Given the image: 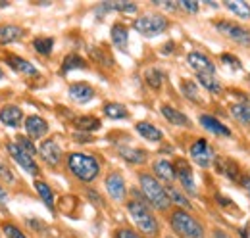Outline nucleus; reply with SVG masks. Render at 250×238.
<instances>
[{
  "label": "nucleus",
  "mask_w": 250,
  "mask_h": 238,
  "mask_svg": "<svg viewBox=\"0 0 250 238\" xmlns=\"http://www.w3.org/2000/svg\"><path fill=\"white\" fill-rule=\"evenodd\" d=\"M65 163H67L69 173L81 182H93L100 173V163L91 154L73 152V154L67 156Z\"/></svg>",
  "instance_id": "nucleus-1"
},
{
  "label": "nucleus",
  "mask_w": 250,
  "mask_h": 238,
  "mask_svg": "<svg viewBox=\"0 0 250 238\" xmlns=\"http://www.w3.org/2000/svg\"><path fill=\"white\" fill-rule=\"evenodd\" d=\"M139 184H141V190L145 194V200L154 209L166 211V209L171 206V200H169V194H167L166 186L154 175L141 173L139 175Z\"/></svg>",
  "instance_id": "nucleus-2"
},
{
  "label": "nucleus",
  "mask_w": 250,
  "mask_h": 238,
  "mask_svg": "<svg viewBox=\"0 0 250 238\" xmlns=\"http://www.w3.org/2000/svg\"><path fill=\"white\" fill-rule=\"evenodd\" d=\"M169 225L173 233L181 238H206V231L202 223L185 209H175L169 215Z\"/></svg>",
  "instance_id": "nucleus-3"
},
{
  "label": "nucleus",
  "mask_w": 250,
  "mask_h": 238,
  "mask_svg": "<svg viewBox=\"0 0 250 238\" xmlns=\"http://www.w3.org/2000/svg\"><path fill=\"white\" fill-rule=\"evenodd\" d=\"M127 211H129L133 223L139 227L141 233H145L146 237H156L158 231H160V225H158L154 213L145 204V200H129L127 202Z\"/></svg>",
  "instance_id": "nucleus-4"
},
{
  "label": "nucleus",
  "mask_w": 250,
  "mask_h": 238,
  "mask_svg": "<svg viewBox=\"0 0 250 238\" xmlns=\"http://www.w3.org/2000/svg\"><path fill=\"white\" fill-rule=\"evenodd\" d=\"M167 25H169V21L162 14H146V16H141L133 21V29L141 33L143 37H148V39L162 35L167 29Z\"/></svg>",
  "instance_id": "nucleus-5"
},
{
  "label": "nucleus",
  "mask_w": 250,
  "mask_h": 238,
  "mask_svg": "<svg viewBox=\"0 0 250 238\" xmlns=\"http://www.w3.org/2000/svg\"><path fill=\"white\" fill-rule=\"evenodd\" d=\"M6 150H8L10 158H12V159H14L25 173H29V175H33V177L39 175V165H37L35 158L29 156V154L21 148L18 142H8V144H6Z\"/></svg>",
  "instance_id": "nucleus-6"
},
{
  "label": "nucleus",
  "mask_w": 250,
  "mask_h": 238,
  "mask_svg": "<svg viewBox=\"0 0 250 238\" xmlns=\"http://www.w3.org/2000/svg\"><path fill=\"white\" fill-rule=\"evenodd\" d=\"M192 161L200 167H210L214 161H216V156H214V150L212 146L206 142V139H198L190 144V150H188Z\"/></svg>",
  "instance_id": "nucleus-7"
},
{
  "label": "nucleus",
  "mask_w": 250,
  "mask_h": 238,
  "mask_svg": "<svg viewBox=\"0 0 250 238\" xmlns=\"http://www.w3.org/2000/svg\"><path fill=\"white\" fill-rule=\"evenodd\" d=\"M173 167H175V178H179V184L183 186V190L190 196H194L196 194V182H194V173H192L190 163L183 158H177Z\"/></svg>",
  "instance_id": "nucleus-8"
},
{
  "label": "nucleus",
  "mask_w": 250,
  "mask_h": 238,
  "mask_svg": "<svg viewBox=\"0 0 250 238\" xmlns=\"http://www.w3.org/2000/svg\"><path fill=\"white\" fill-rule=\"evenodd\" d=\"M216 29L219 33H223L225 37H229L231 40L239 42V44H245V46H250V31L247 27H241L239 23L235 21H216Z\"/></svg>",
  "instance_id": "nucleus-9"
},
{
  "label": "nucleus",
  "mask_w": 250,
  "mask_h": 238,
  "mask_svg": "<svg viewBox=\"0 0 250 238\" xmlns=\"http://www.w3.org/2000/svg\"><path fill=\"white\" fill-rule=\"evenodd\" d=\"M104 186H106V192L110 194V198L114 202H125L127 186H125V178L122 177V173H118V171L108 173L104 178Z\"/></svg>",
  "instance_id": "nucleus-10"
},
{
  "label": "nucleus",
  "mask_w": 250,
  "mask_h": 238,
  "mask_svg": "<svg viewBox=\"0 0 250 238\" xmlns=\"http://www.w3.org/2000/svg\"><path fill=\"white\" fill-rule=\"evenodd\" d=\"M187 63L190 65V69H194L198 77H214L216 73V65L202 52H190L187 56Z\"/></svg>",
  "instance_id": "nucleus-11"
},
{
  "label": "nucleus",
  "mask_w": 250,
  "mask_h": 238,
  "mask_svg": "<svg viewBox=\"0 0 250 238\" xmlns=\"http://www.w3.org/2000/svg\"><path fill=\"white\" fill-rule=\"evenodd\" d=\"M39 156H41V159H42L46 165L56 167V165L62 161V148L58 146L56 140L48 139V140L41 142V146H39Z\"/></svg>",
  "instance_id": "nucleus-12"
},
{
  "label": "nucleus",
  "mask_w": 250,
  "mask_h": 238,
  "mask_svg": "<svg viewBox=\"0 0 250 238\" xmlns=\"http://www.w3.org/2000/svg\"><path fill=\"white\" fill-rule=\"evenodd\" d=\"M23 127H25L27 137L35 139V140L42 139L48 133V123L41 118V116H29V118H25V125Z\"/></svg>",
  "instance_id": "nucleus-13"
},
{
  "label": "nucleus",
  "mask_w": 250,
  "mask_h": 238,
  "mask_svg": "<svg viewBox=\"0 0 250 238\" xmlns=\"http://www.w3.org/2000/svg\"><path fill=\"white\" fill-rule=\"evenodd\" d=\"M214 165H216V169H218L221 175H225L227 178H231V180H241V167H239V163L237 161H233V159H229V158H223V156H218L216 158V161H214Z\"/></svg>",
  "instance_id": "nucleus-14"
},
{
  "label": "nucleus",
  "mask_w": 250,
  "mask_h": 238,
  "mask_svg": "<svg viewBox=\"0 0 250 238\" xmlns=\"http://www.w3.org/2000/svg\"><path fill=\"white\" fill-rule=\"evenodd\" d=\"M67 94H69V98L73 102L87 104V102H91L94 98V89L91 85H87V83H73V85H69Z\"/></svg>",
  "instance_id": "nucleus-15"
},
{
  "label": "nucleus",
  "mask_w": 250,
  "mask_h": 238,
  "mask_svg": "<svg viewBox=\"0 0 250 238\" xmlns=\"http://www.w3.org/2000/svg\"><path fill=\"white\" fill-rule=\"evenodd\" d=\"M6 63L16 71V73H21L25 77H39V69L33 65L31 61H27L21 56H6Z\"/></svg>",
  "instance_id": "nucleus-16"
},
{
  "label": "nucleus",
  "mask_w": 250,
  "mask_h": 238,
  "mask_svg": "<svg viewBox=\"0 0 250 238\" xmlns=\"http://www.w3.org/2000/svg\"><path fill=\"white\" fill-rule=\"evenodd\" d=\"M0 121H2L4 125H8V127L16 129V127H20L21 121H23V110H21L20 106H14V104L4 106V108H0Z\"/></svg>",
  "instance_id": "nucleus-17"
},
{
  "label": "nucleus",
  "mask_w": 250,
  "mask_h": 238,
  "mask_svg": "<svg viewBox=\"0 0 250 238\" xmlns=\"http://www.w3.org/2000/svg\"><path fill=\"white\" fill-rule=\"evenodd\" d=\"M152 171H154V177L162 182H167V184H171L173 182V178H175V167H173V163H169L167 159H156L154 163H152Z\"/></svg>",
  "instance_id": "nucleus-18"
},
{
  "label": "nucleus",
  "mask_w": 250,
  "mask_h": 238,
  "mask_svg": "<svg viewBox=\"0 0 250 238\" xmlns=\"http://www.w3.org/2000/svg\"><path fill=\"white\" fill-rule=\"evenodd\" d=\"M25 29L14 23H2L0 25V44H12L18 42L20 39H23Z\"/></svg>",
  "instance_id": "nucleus-19"
},
{
  "label": "nucleus",
  "mask_w": 250,
  "mask_h": 238,
  "mask_svg": "<svg viewBox=\"0 0 250 238\" xmlns=\"http://www.w3.org/2000/svg\"><path fill=\"white\" fill-rule=\"evenodd\" d=\"M160 110H162V116L167 119L171 125H177V127H190V119H188L183 112H179V110H175V108H171V106H167V104H164Z\"/></svg>",
  "instance_id": "nucleus-20"
},
{
  "label": "nucleus",
  "mask_w": 250,
  "mask_h": 238,
  "mask_svg": "<svg viewBox=\"0 0 250 238\" xmlns=\"http://www.w3.org/2000/svg\"><path fill=\"white\" fill-rule=\"evenodd\" d=\"M110 37H112V42L116 48H120L122 52L127 50V42H129V31L122 23H114L112 29H110Z\"/></svg>",
  "instance_id": "nucleus-21"
},
{
  "label": "nucleus",
  "mask_w": 250,
  "mask_h": 238,
  "mask_svg": "<svg viewBox=\"0 0 250 238\" xmlns=\"http://www.w3.org/2000/svg\"><path fill=\"white\" fill-rule=\"evenodd\" d=\"M137 133L145 139V140H150V142H160L162 139H164V133L154 127L152 123H146V121H141V123H137Z\"/></svg>",
  "instance_id": "nucleus-22"
},
{
  "label": "nucleus",
  "mask_w": 250,
  "mask_h": 238,
  "mask_svg": "<svg viewBox=\"0 0 250 238\" xmlns=\"http://www.w3.org/2000/svg\"><path fill=\"white\" fill-rule=\"evenodd\" d=\"M120 156L124 158L125 161L133 163V165H141L146 161V152L141 148H133V146H120L118 148Z\"/></svg>",
  "instance_id": "nucleus-23"
},
{
  "label": "nucleus",
  "mask_w": 250,
  "mask_h": 238,
  "mask_svg": "<svg viewBox=\"0 0 250 238\" xmlns=\"http://www.w3.org/2000/svg\"><path fill=\"white\" fill-rule=\"evenodd\" d=\"M200 125H202L206 131H210V133H214V135H219V137H229V135H231V131H229L225 125H221L214 116H206V114L200 116Z\"/></svg>",
  "instance_id": "nucleus-24"
},
{
  "label": "nucleus",
  "mask_w": 250,
  "mask_h": 238,
  "mask_svg": "<svg viewBox=\"0 0 250 238\" xmlns=\"http://www.w3.org/2000/svg\"><path fill=\"white\" fill-rule=\"evenodd\" d=\"M35 190H37V194L41 196V200L44 202L46 208L54 209V194H52V188H50L44 180H35Z\"/></svg>",
  "instance_id": "nucleus-25"
},
{
  "label": "nucleus",
  "mask_w": 250,
  "mask_h": 238,
  "mask_svg": "<svg viewBox=\"0 0 250 238\" xmlns=\"http://www.w3.org/2000/svg\"><path fill=\"white\" fill-rule=\"evenodd\" d=\"M73 125L83 133H91V131H98L102 123H100V119L93 118V116H83V118L73 119Z\"/></svg>",
  "instance_id": "nucleus-26"
},
{
  "label": "nucleus",
  "mask_w": 250,
  "mask_h": 238,
  "mask_svg": "<svg viewBox=\"0 0 250 238\" xmlns=\"http://www.w3.org/2000/svg\"><path fill=\"white\" fill-rule=\"evenodd\" d=\"M33 48L41 56H50L52 54V48H54V39L52 37H37L33 40Z\"/></svg>",
  "instance_id": "nucleus-27"
},
{
  "label": "nucleus",
  "mask_w": 250,
  "mask_h": 238,
  "mask_svg": "<svg viewBox=\"0 0 250 238\" xmlns=\"http://www.w3.org/2000/svg\"><path fill=\"white\" fill-rule=\"evenodd\" d=\"M73 69H87V61L81 58L79 54H67L63 58L62 63V73H69Z\"/></svg>",
  "instance_id": "nucleus-28"
},
{
  "label": "nucleus",
  "mask_w": 250,
  "mask_h": 238,
  "mask_svg": "<svg viewBox=\"0 0 250 238\" xmlns=\"http://www.w3.org/2000/svg\"><path fill=\"white\" fill-rule=\"evenodd\" d=\"M104 116L110 119H125L129 116V112H127V108L124 104L108 102V104H104Z\"/></svg>",
  "instance_id": "nucleus-29"
},
{
  "label": "nucleus",
  "mask_w": 250,
  "mask_h": 238,
  "mask_svg": "<svg viewBox=\"0 0 250 238\" xmlns=\"http://www.w3.org/2000/svg\"><path fill=\"white\" fill-rule=\"evenodd\" d=\"M225 8L229 12H233L235 16L243 18V20H250V6L247 2H239V0H229L225 2Z\"/></svg>",
  "instance_id": "nucleus-30"
},
{
  "label": "nucleus",
  "mask_w": 250,
  "mask_h": 238,
  "mask_svg": "<svg viewBox=\"0 0 250 238\" xmlns=\"http://www.w3.org/2000/svg\"><path fill=\"white\" fill-rule=\"evenodd\" d=\"M145 81H146V85H148V87H152V89H160V87L164 85V71H162V69H158V67H150V69H146V71H145Z\"/></svg>",
  "instance_id": "nucleus-31"
},
{
  "label": "nucleus",
  "mask_w": 250,
  "mask_h": 238,
  "mask_svg": "<svg viewBox=\"0 0 250 238\" xmlns=\"http://www.w3.org/2000/svg\"><path fill=\"white\" fill-rule=\"evenodd\" d=\"M181 90L185 94V98H188L190 102H200V90H198V85L190 79H183L181 81Z\"/></svg>",
  "instance_id": "nucleus-32"
},
{
  "label": "nucleus",
  "mask_w": 250,
  "mask_h": 238,
  "mask_svg": "<svg viewBox=\"0 0 250 238\" xmlns=\"http://www.w3.org/2000/svg\"><path fill=\"white\" fill-rule=\"evenodd\" d=\"M231 116L245 125H250V104H233Z\"/></svg>",
  "instance_id": "nucleus-33"
},
{
  "label": "nucleus",
  "mask_w": 250,
  "mask_h": 238,
  "mask_svg": "<svg viewBox=\"0 0 250 238\" xmlns=\"http://www.w3.org/2000/svg\"><path fill=\"white\" fill-rule=\"evenodd\" d=\"M166 190H167V194H169V200H171V204H177L179 209H188L190 208V202H188L187 198L173 186V184H167L166 186Z\"/></svg>",
  "instance_id": "nucleus-34"
},
{
  "label": "nucleus",
  "mask_w": 250,
  "mask_h": 238,
  "mask_svg": "<svg viewBox=\"0 0 250 238\" xmlns=\"http://www.w3.org/2000/svg\"><path fill=\"white\" fill-rule=\"evenodd\" d=\"M102 10H116V12H124V14H135L137 4H133V2H104Z\"/></svg>",
  "instance_id": "nucleus-35"
},
{
  "label": "nucleus",
  "mask_w": 250,
  "mask_h": 238,
  "mask_svg": "<svg viewBox=\"0 0 250 238\" xmlns=\"http://www.w3.org/2000/svg\"><path fill=\"white\" fill-rule=\"evenodd\" d=\"M198 83H200L206 90H210L212 94H219V92L223 90L221 83H219L216 77H198Z\"/></svg>",
  "instance_id": "nucleus-36"
},
{
  "label": "nucleus",
  "mask_w": 250,
  "mask_h": 238,
  "mask_svg": "<svg viewBox=\"0 0 250 238\" xmlns=\"http://www.w3.org/2000/svg\"><path fill=\"white\" fill-rule=\"evenodd\" d=\"M2 231H4L6 238H27L14 223H4V225H2Z\"/></svg>",
  "instance_id": "nucleus-37"
},
{
  "label": "nucleus",
  "mask_w": 250,
  "mask_h": 238,
  "mask_svg": "<svg viewBox=\"0 0 250 238\" xmlns=\"http://www.w3.org/2000/svg\"><path fill=\"white\" fill-rule=\"evenodd\" d=\"M16 142L25 150L29 156H33V158L37 156V148H35V144H33V140L29 139V137H18V139H16Z\"/></svg>",
  "instance_id": "nucleus-38"
},
{
  "label": "nucleus",
  "mask_w": 250,
  "mask_h": 238,
  "mask_svg": "<svg viewBox=\"0 0 250 238\" xmlns=\"http://www.w3.org/2000/svg\"><path fill=\"white\" fill-rule=\"evenodd\" d=\"M91 54H93V58H94V60L102 61L104 65H114V61H112V58H110V56H108V54H106V52H104L102 48H98V50H96V48L93 46V48H91Z\"/></svg>",
  "instance_id": "nucleus-39"
},
{
  "label": "nucleus",
  "mask_w": 250,
  "mask_h": 238,
  "mask_svg": "<svg viewBox=\"0 0 250 238\" xmlns=\"http://www.w3.org/2000/svg\"><path fill=\"white\" fill-rule=\"evenodd\" d=\"M179 8L188 12V14H196V12H198V2H192V0H179Z\"/></svg>",
  "instance_id": "nucleus-40"
},
{
  "label": "nucleus",
  "mask_w": 250,
  "mask_h": 238,
  "mask_svg": "<svg viewBox=\"0 0 250 238\" xmlns=\"http://www.w3.org/2000/svg\"><path fill=\"white\" fill-rule=\"evenodd\" d=\"M0 178L6 182H14V173L10 171V167L4 161H0Z\"/></svg>",
  "instance_id": "nucleus-41"
},
{
  "label": "nucleus",
  "mask_w": 250,
  "mask_h": 238,
  "mask_svg": "<svg viewBox=\"0 0 250 238\" xmlns=\"http://www.w3.org/2000/svg\"><path fill=\"white\" fill-rule=\"evenodd\" d=\"M114 238H143L139 233H135L133 229H118Z\"/></svg>",
  "instance_id": "nucleus-42"
},
{
  "label": "nucleus",
  "mask_w": 250,
  "mask_h": 238,
  "mask_svg": "<svg viewBox=\"0 0 250 238\" xmlns=\"http://www.w3.org/2000/svg\"><path fill=\"white\" fill-rule=\"evenodd\" d=\"M221 60L225 61V63H229L233 69H241L243 65H241V61L235 58V56H231V54H221Z\"/></svg>",
  "instance_id": "nucleus-43"
},
{
  "label": "nucleus",
  "mask_w": 250,
  "mask_h": 238,
  "mask_svg": "<svg viewBox=\"0 0 250 238\" xmlns=\"http://www.w3.org/2000/svg\"><path fill=\"white\" fill-rule=\"evenodd\" d=\"M154 4H156V6H162V8H166V10H177V8H179V2H171V0H167V2L154 0Z\"/></svg>",
  "instance_id": "nucleus-44"
},
{
  "label": "nucleus",
  "mask_w": 250,
  "mask_h": 238,
  "mask_svg": "<svg viewBox=\"0 0 250 238\" xmlns=\"http://www.w3.org/2000/svg\"><path fill=\"white\" fill-rule=\"evenodd\" d=\"M8 204V192H6V188L0 184V206H6Z\"/></svg>",
  "instance_id": "nucleus-45"
},
{
  "label": "nucleus",
  "mask_w": 250,
  "mask_h": 238,
  "mask_svg": "<svg viewBox=\"0 0 250 238\" xmlns=\"http://www.w3.org/2000/svg\"><path fill=\"white\" fill-rule=\"evenodd\" d=\"M214 238H233L229 233H225V231H221V229H216L214 231Z\"/></svg>",
  "instance_id": "nucleus-46"
},
{
  "label": "nucleus",
  "mask_w": 250,
  "mask_h": 238,
  "mask_svg": "<svg viewBox=\"0 0 250 238\" xmlns=\"http://www.w3.org/2000/svg\"><path fill=\"white\" fill-rule=\"evenodd\" d=\"M75 139H79L77 142H91V137L89 135H75Z\"/></svg>",
  "instance_id": "nucleus-47"
},
{
  "label": "nucleus",
  "mask_w": 250,
  "mask_h": 238,
  "mask_svg": "<svg viewBox=\"0 0 250 238\" xmlns=\"http://www.w3.org/2000/svg\"><path fill=\"white\" fill-rule=\"evenodd\" d=\"M218 200H219V204H221V206H229V204H231V200H229V198H221V196H218Z\"/></svg>",
  "instance_id": "nucleus-48"
},
{
  "label": "nucleus",
  "mask_w": 250,
  "mask_h": 238,
  "mask_svg": "<svg viewBox=\"0 0 250 238\" xmlns=\"http://www.w3.org/2000/svg\"><path fill=\"white\" fill-rule=\"evenodd\" d=\"M171 46H173V42H167V44H166V50H164V52H166V54H167V52H171Z\"/></svg>",
  "instance_id": "nucleus-49"
},
{
  "label": "nucleus",
  "mask_w": 250,
  "mask_h": 238,
  "mask_svg": "<svg viewBox=\"0 0 250 238\" xmlns=\"http://www.w3.org/2000/svg\"><path fill=\"white\" fill-rule=\"evenodd\" d=\"M4 6H8V2H2V0H0V8H4Z\"/></svg>",
  "instance_id": "nucleus-50"
},
{
  "label": "nucleus",
  "mask_w": 250,
  "mask_h": 238,
  "mask_svg": "<svg viewBox=\"0 0 250 238\" xmlns=\"http://www.w3.org/2000/svg\"><path fill=\"white\" fill-rule=\"evenodd\" d=\"M4 79V71H2V67H0V81Z\"/></svg>",
  "instance_id": "nucleus-51"
},
{
  "label": "nucleus",
  "mask_w": 250,
  "mask_h": 238,
  "mask_svg": "<svg viewBox=\"0 0 250 238\" xmlns=\"http://www.w3.org/2000/svg\"><path fill=\"white\" fill-rule=\"evenodd\" d=\"M249 192H250V186H249Z\"/></svg>",
  "instance_id": "nucleus-52"
},
{
  "label": "nucleus",
  "mask_w": 250,
  "mask_h": 238,
  "mask_svg": "<svg viewBox=\"0 0 250 238\" xmlns=\"http://www.w3.org/2000/svg\"><path fill=\"white\" fill-rule=\"evenodd\" d=\"M249 81H250V75H249Z\"/></svg>",
  "instance_id": "nucleus-53"
},
{
  "label": "nucleus",
  "mask_w": 250,
  "mask_h": 238,
  "mask_svg": "<svg viewBox=\"0 0 250 238\" xmlns=\"http://www.w3.org/2000/svg\"><path fill=\"white\" fill-rule=\"evenodd\" d=\"M167 238H171V237H167Z\"/></svg>",
  "instance_id": "nucleus-54"
}]
</instances>
